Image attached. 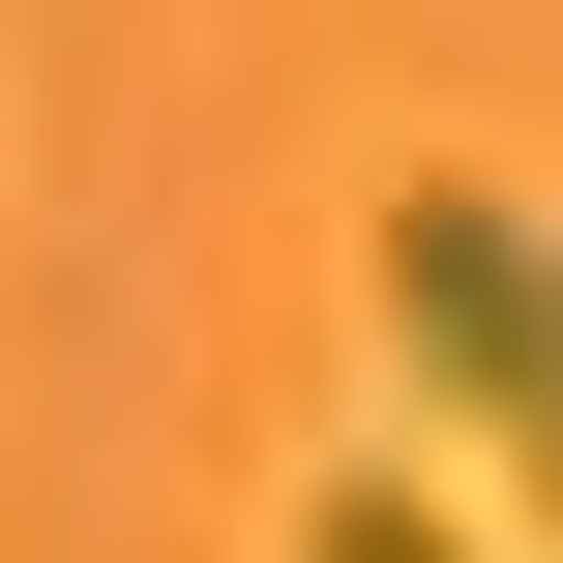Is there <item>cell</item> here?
Listing matches in <instances>:
<instances>
[{"label": "cell", "mask_w": 563, "mask_h": 563, "mask_svg": "<svg viewBox=\"0 0 563 563\" xmlns=\"http://www.w3.org/2000/svg\"><path fill=\"white\" fill-rule=\"evenodd\" d=\"M386 356H416L445 445L534 475V416H563V238L505 208V178H386Z\"/></svg>", "instance_id": "cell-1"}, {"label": "cell", "mask_w": 563, "mask_h": 563, "mask_svg": "<svg viewBox=\"0 0 563 563\" xmlns=\"http://www.w3.org/2000/svg\"><path fill=\"white\" fill-rule=\"evenodd\" d=\"M297 563H475V534H445L416 475H327V505H297Z\"/></svg>", "instance_id": "cell-2"}]
</instances>
